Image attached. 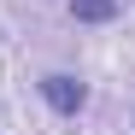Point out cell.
Masks as SVG:
<instances>
[{"instance_id":"6da1fadb","label":"cell","mask_w":135,"mask_h":135,"mask_svg":"<svg viewBox=\"0 0 135 135\" xmlns=\"http://www.w3.org/2000/svg\"><path fill=\"white\" fill-rule=\"evenodd\" d=\"M35 88H41V100H47L59 118H76V112L88 106V82H82V76H71V71H47Z\"/></svg>"},{"instance_id":"7a4b0ae2","label":"cell","mask_w":135,"mask_h":135,"mask_svg":"<svg viewBox=\"0 0 135 135\" xmlns=\"http://www.w3.org/2000/svg\"><path fill=\"white\" fill-rule=\"evenodd\" d=\"M118 12H123L118 0H71V18H76V24H112Z\"/></svg>"}]
</instances>
